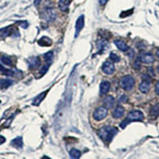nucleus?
Here are the masks:
<instances>
[{
  "mask_svg": "<svg viewBox=\"0 0 159 159\" xmlns=\"http://www.w3.org/2000/svg\"><path fill=\"white\" fill-rule=\"evenodd\" d=\"M151 116L153 118H157L159 116V103L155 104L151 109Z\"/></svg>",
  "mask_w": 159,
  "mask_h": 159,
  "instance_id": "nucleus-20",
  "label": "nucleus"
},
{
  "mask_svg": "<svg viewBox=\"0 0 159 159\" xmlns=\"http://www.w3.org/2000/svg\"><path fill=\"white\" fill-rule=\"evenodd\" d=\"M109 89H110V83L108 81H103L100 84V94L101 95H105L106 94H108Z\"/></svg>",
  "mask_w": 159,
  "mask_h": 159,
  "instance_id": "nucleus-10",
  "label": "nucleus"
},
{
  "mask_svg": "<svg viewBox=\"0 0 159 159\" xmlns=\"http://www.w3.org/2000/svg\"><path fill=\"white\" fill-rule=\"evenodd\" d=\"M140 61H136L135 63H134V68H135V69H137V70H139L140 69Z\"/></svg>",
  "mask_w": 159,
  "mask_h": 159,
  "instance_id": "nucleus-26",
  "label": "nucleus"
},
{
  "mask_svg": "<svg viewBox=\"0 0 159 159\" xmlns=\"http://www.w3.org/2000/svg\"><path fill=\"white\" fill-rule=\"evenodd\" d=\"M12 84H13L12 80H9V79H2V80H0V87H2V88L10 87Z\"/></svg>",
  "mask_w": 159,
  "mask_h": 159,
  "instance_id": "nucleus-17",
  "label": "nucleus"
},
{
  "mask_svg": "<svg viewBox=\"0 0 159 159\" xmlns=\"http://www.w3.org/2000/svg\"><path fill=\"white\" fill-rule=\"evenodd\" d=\"M125 100H127V97H126V95H122L121 99H120V102H124Z\"/></svg>",
  "mask_w": 159,
  "mask_h": 159,
  "instance_id": "nucleus-30",
  "label": "nucleus"
},
{
  "mask_svg": "<svg viewBox=\"0 0 159 159\" xmlns=\"http://www.w3.org/2000/svg\"><path fill=\"white\" fill-rule=\"evenodd\" d=\"M150 88H151V82H150V80L144 79L139 85V90L142 92V94H146V92H149Z\"/></svg>",
  "mask_w": 159,
  "mask_h": 159,
  "instance_id": "nucleus-9",
  "label": "nucleus"
},
{
  "mask_svg": "<svg viewBox=\"0 0 159 159\" xmlns=\"http://www.w3.org/2000/svg\"><path fill=\"white\" fill-rule=\"evenodd\" d=\"M118 133V129L113 126H103L99 129L98 131V135L101 138L103 141H105L106 143L110 142L111 139L113 138V136Z\"/></svg>",
  "mask_w": 159,
  "mask_h": 159,
  "instance_id": "nucleus-1",
  "label": "nucleus"
},
{
  "mask_svg": "<svg viewBox=\"0 0 159 159\" xmlns=\"http://www.w3.org/2000/svg\"><path fill=\"white\" fill-rule=\"evenodd\" d=\"M52 57H53V52L50 51V52H47V53L44 54V60L46 61V62L50 63L52 60Z\"/></svg>",
  "mask_w": 159,
  "mask_h": 159,
  "instance_id": "nucleus-24",
  "label": "nucleus"
},
{
  "mask_svg": "<svg viewBox=\"0 0 159 159\" xmlns=\"http://www.w3.org/2000/svg\"><path fill=\"white\" fill-rule=\"evenodd\" d=\"M120 85L126 91L131 90L134 88V86H135V79L131 76H124L121 79V81H120Z\"/></svg>",
  "mask_w": 159,
  "mask_h": 159,
  "instance_id": "nucleus-2",
  "label": "nucleus"
},
{
  "mask_svg": "<svg viewBox=\"0 0 159 159\" xmlns=\"http://www.w3.org/2000/svg\"><path fill=\"white\" fill-rule=\"evenodd\" d=\"M20 24H21V27L22 28H28V22H24V21H21V22H19Z\"/></svg>",
  "mask_w": 159,
  "mask_h": 159,
  "instance_id": "nucleus-28",
  "label": "nucleus"
},
{
  "mask_svg": "<svg viewBox=\"0 0 159 159\" xmlns=\"http://www.w3.org/2000/svg\"><path fill=\"white\" fill-rule=\"evenodd\" d=\"M124 113H125V109H124L122 106L118 105V106H116V107L113 108V117L115 118V119H120V118H122L124 116Z\"/></svg>",
  "mask_w": 159,
  "mask_h": 159,
  "instance_id": "nucleus-8",
  "label": "nucleus"
},
{
  "mask_svg": "<svg viewBox=\"0 0 159 159\" xmlns=\"http://www.w3.org/2000/svg\"><path fill=\"white\" fill-rule=\"evenodd\" d=\"M84 24H85V20H84V16L81 15L78 18L76 22V36L79 35V33L82 31V29L84 28Z\"/></svg>",
  "mask_w": 159,
  "mask_h": 159,
  "instance_id": "nucleus-11",
  "label": "nucleus"
},
{
  "mask_svg": "<svg viewBox=\"0 0 159 159\" xmlns=\"http://www.w3.org/2000/svg\"><path fill=\"white\" fill-rule=\"evenodd\" d=\"M103 103H104V107H106L108 109V108H111L113 106V104H115V99H113L111 95H107L106 98H104Z\"/></svg>",
  "mask_w": 159,
  "mask_h": 159,
  "instance_id": "nucleus-13",
  "label": "nucleus"
},
{
  "mask_svg": "<svg viewBox=\"0 0 159 159\" xmlns=\"http://www.w3.org/2000/svg\"><path fill=\"white\" fill-rule=\"evenodd\" d=\"M39 2H40V0H36V1H35V6H38V4H39Z\"/></svg>",
  "mask_w": 159,
  "mask_h": 159,
  "instance_id": "nucleus-32",
  "label": "nucleus"
},
{
  "mask_svg": "<svg viewBox=\"0 0 159 159\" xmlns=\"http://www.w3.org/2000/svg\"><path fill=\"white\" fill-rule=\"evenodd\" d=\"M4 141H6V139L3 137H0V143H3Z\"/></svg>",
  "mask_w": 159,
  "mask_h": 159,
  "instance_id": "nucleus-31",
  "label": "nucleus"
},
{
  "mask_svg": "<svg viewBox=\"0 0 159 159\" xmlns=\"http://www.w3.org/2000/svg\"><path fill=\"white\" fill-rule=\"evenodd\" d=\"M42 18L45 19L46 21H54L56 18V12L53 8H46L44 10V12L42 13Z\"/></svg>",
  "mask_w": 159,
  "mask_h": 159,
  "instance_id": "nucleus-3",
  "label": "nucleus"
},
{
  "mask_svg": "<svg viewBox=\"0 0 159 159\" xmlns=\"http://www.w3.org/2000/svg\"><path fill=\"white\" fill-rule=\"evenodd\" d=\"M0 62H1L2 64H4V65H6V66H10V67L13 65L12 60L6 55H2L1 57H0Z\"/></svg>",
  "mask_w": 159,
  "mask_h": 159,
  "instance_id": "nucleus-18",
  "label": "nucleus"
},
{
  "mask_svg": "<svg viewBox=\"0 0 159 159\" xmlns=\"http://www.w3.org/2000/svg\"><path fill=\"white\" fill-rule=\"evenodd\" d=\"M11 34V28L6 27V28H3L0 30V38H6V36H9Z\"/></svg>",
  "mask_w": 159,
  "mask_h": 159,
  "instance_id": "nucleus-21",
  "label": "nucleus"
},
{
  "mask_svg": "<svg viewBox=\"0 0 159 159\" xmlns=\"http://www.w3.org/2000/svg\"><path fill=\"white\" fill-rule=\"evenodd\" d=\"M156 55H157V57L159 58V49H157V51H156Z\"/></svg>",
  "mask_w": 159,
  "mask_h": 159,
  "instance_id": "nucleus-33",
  "label": "nucleus"
},
{
  "mask_svg": "<svg viewBox=\"0 0 159 159\" xmlns=\"http://www.w3.org/2000/svg\"><path fill=\"white\" fill-rule=\"evenodd\" d=\"M70 0H58V9L63 12H67L69 8Z\"/></svg>",
  "mask_w": 159,
  "mask_h": 159,
  "instance_id": "nucleus-14",
  "label": "nucleus"
},
{
  "mask_svg": "<svg viewBox=\"0 0 159 159\" xmlns=\"http://www.w3.org/2000/svg\"><path fill=\"white\" fill-rule=\"evenodd\" d=\"M109 58H110L111 62H115V63H119L120 62V56L117 55L116 53H113V52L109 54Z\"/></svg>",
  "mask_w": 159,
  "mask_h": 159,
  "instance_id": "nucleus-25",
  "label": "nucleus"
},
{
  "mask_svg": "<svg viewBox=\"0 0 159 159\" xmlns=\"http://www.w3.org/2000/svg\"><path fill=\"white\" fill-rule=\"evenodd\" d=\"M126 119L128 120L129 122H133V121H142L144 119V115H143L142 111L135 109V110H131L128 113L127 115Z\"/></svg>",
  "mask_w": 159,
  "mask_h": 159,
  "instance_id": "nucleus-4",
  "label": "nucleus"
},
{
  "mask_svg": "<svg viewBox=\"0 0 159 159\" xmlns=\"http://www.w3.org/2000/svg\"><path fill=\"white\" fill-rule=\"evenodd\" d=\"M28 63H29V67L30 68H37L38 66L40 65V61H39V58L38 57H31L30 60L28 61Z\"/></svg>",
  "mask_w": 159,
  "mask_h": 159,
  "instance_id": "nucleus-15",
  "label": "nucleus"
},
{
  "mask_svg": "<svg viewBox=\"0 0 159 159\" xmlns=\"http://www.w3.org/2000/svg\"><path fill=\"white\" fill-rule=\"evenodd\" d=\"M108 115V110L106 107L104 106H100L97 109L94 111V119L97 120V121H101V120L105 119Z\"/></svg>",
  "mask_w": 159,
  "mask_h": 159,
  "instance_id": "nucleus-5",
  "label": "nucleus"
},
{
  "mask_svg": "<svg viewBox=\"0 0 159 159\" xmlns=\"http://www.w3.org/2000/svg\"><path fill=\"white\" fill-rule=\"evenodd\" d=\"M46 94H47V91H45V92H43V94H40L38 95V97L36 98V99L33 101V104H35V105H38V104L40 103V101H42V100L44 99L45 97H46Z\"/></svg>",
  "mask_w": 159,
  "mask_h": 159,
  "instance_id": "nucleus-23",
  "label": "nucleus"
},
{
  "mask_svg": "<svg viewBox=\"0 0 159 159\" xmlns=\"http://www.w3.org/2000/svg\"><path fill=\"white\" fill-rule=\"evenodd\" d=\"M139 61L143 64H146V65H150V64H153L154 61H155V57L152 53H149V52H142L139 56Z\"/></svg>",
  "mask_w": 159,
  "mask_h": 159,
  "instance_id": "nucleus-7",
  "label": "nucleus"
},
{
  "mask_svg": "<svg viewBox=\"0 0 159 159\" xmlns=\"http://www.w3.org/2000/svg\"><path fill=\"white\" fill-rule=\"evenodd\" d=\"M157 72H158V73H159V66H158V67H157Z\"/></svg>",
  "mask_w": 159,
  "mask_h": 159,
  "instance_id": "nucleus-34",
  "label": "nucleus"
},
{
  "mask_svg": "<svg viewBox=\"0 0 159 159\" xmlns=\"http://www.w3.org/2000/svg\"><path fill=\"white\" fill-rule=\"evenodd\" d=\"M107 1L108 0H99V3L101 4V6H104V4L107 3Z\"/></svg>",
  "mask_w": 159,
  "mask_h": 159,
  "instance_id": "nucleus-29",
  "label": "nucleus"
},
{
  "mask_svg": "<svg viewBox=\"0 0 159 159\" xmlns=\"http://www.w3.org/2000/svg\"><path fill=\"white\" fill-rule=\"evenodd\" d=\"M155 91L156 94L159 95V80L157 81V83H156V86H155Z\"/></svg>",
  "mask_w": 159,
  "mask_h": 159,
  "instance_id": "nucleus-27",
  "label": "nucleus"
},
{
  "mask_svg": "<svg viewBox=\"0 0 159 159\" xmlns=\"http://www.w3.org/2000/svg\"><path fill=\"white\" fill-rule=\"evenodd\" d=\"M115 70H116L115 64H113V62H111V61H106V62H104V64L102 65V71L105 74L110 76V74H113V72H115Z\"/></svg>",
  "mask_w": 159,
  "mask_h": 159,
  "instance_id": "nucleus-6",
  "label": "nucleus"
},
{
  "mask_svg": "<svg viewBox=\"0 0 159 159\" xmlns=\"http://www.w3.org/2000/svg\"><path fill=\"white\" fill-rule=\"evenodd\" d=\"M115 45H116V47L120 50V51L126 52L127 50H128V46L126 45V43L123 42V40H121V39H116L115 40Z\"/></svg>",
  "mask_w": 159,
  "mask_h": 159,
  "instance_id": "nucleus-12",
  "label": "nucleus"
},
{
  "mask_svg": "<svg viewBox=\"0 0 159 159\" xmlns=\"http://www.w3.org/2000/svg\"><path fill=\"white\" fill-rule=\"evenodd\" d=\"M12 144H13V146H15V147H22V139H21V137H18V138H16V139L13 140Z\"/></svg>",
  "mask_w": 159,
  "mask_h": 159,
  "instance_id": "nucleus-22",
  "label": "nucleus"
},
{
  "mask_svg": "<svg viewBox=\"0 0 159 159\" xmlns=\"http://www.w3.org/2000/svg\"><path fill=\"white\" fill-rule=\"evenodd\" d=\"M38 44H39L40 46L49 47V46H51L52 42H51V39H50V38H48V37H46V36H44V37L40 38V39L38 40Z\"/></svg>",
  "mask_w": 159,
  "mask_h": 159,
  "instance_id": "nucleus-16",
  "label": "nucleus"
},
{
  "mask_svg": "<svg viewBox=\"0 0 159 159\" xmlns=\"http://www.w3.org/2000/svg\"><path fill=\"white\" fill-rule=\"evenodd\" d=\"M69 154H70V157H71L72 159H80V157H81V152L76 149L70 150Z\"/></svg>",
  "mask_w": 159,
  "mask_h": 159,
  "instance_id": "nucleus-19",
  "label": "nucleus"
}]
</instances>
